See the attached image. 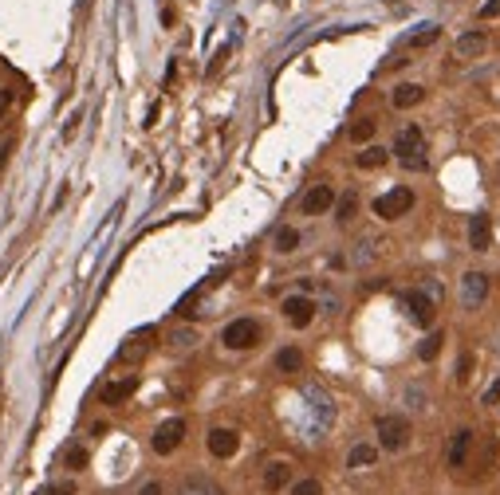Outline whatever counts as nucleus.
Here are the masks:
<instances>
[{"instance_id":"f257e3e1","label":"nucleus","mask_w":500,"mask_h":495,"mask_svg":"<svg viewBox=\"0 0 500 495\" xmlns=\"http://www.w3.org/2000/svg\"><path fill=\"white\" fill-rule=\"evenodd\" d=\"M394 154L406 169H426V138L418 126H402L394 138Z\"/></svg>"},{"instance_id":"f03ea898","label":"nucleus","mask_w":500,"mask_h":495,"mask_svg":"<svg viewBox=\"0 0 500 495\" xmlns=\"http://www.w3.org/2000/svg\"><path fill=\"white\" fill-rule=\"evenodd\" d=\"M374 433H379V445L386 448V452H402V448L410 445V421H406V416H398V413L379 416Z\"/></svg>"},{"instance_id":"7ed1b4c3","label":"nucleus","mask_w":500,"mask_h":495,"mask_svg":"<svg viewBox=\"0 0 500 495\" xmlns=\"http://www.w3.org/2000/svg\"><path fill=\"white\" fill-rule=\"evenodd\" d=\"M221 342L229 350H252L261 342V323L256 318H232L229 327H225V334H221Z\"/></svg>"},{"instance_id":"20e7f679","label":"nucleus","mask_w":500,"mask_h":495,"mask_svg":"<svg viewBox=\"0 0 500 495\" xmlns=\"http://www.w3.org/2000/svg\"><path fill=\"white\" fill-rule=\"evenodd\" d=\"M410 208H414V193L406 185L390 189V193H382V197L374 201V212H379L382 220H398V217H406Z\"/></svg>"},{"instance_id":"39448f33","label":"nucleus","mask_w":500,"mask_h":495,"mask_svg":"<svg viewBox=\"0 0 500 495\" xmlns=\"http://www.w3.org/2000/svg\"><path fill=\"white\" fill-rule=\"evenodd\" d=\"M485 299H489V276L485 271H465V279H461V307L477 311Z\"/></svg>"},{"instance_id":"423d86ee","label":"nucleus","mask_w":500,"mask_h":495,"mask_svg":"<svg viewBox=\"0 0 500 495\" xmlns=\"http://www.w3.org/2000/svg\"><path fill=\"white\" fill-rule=\"evenodd\" d=\"M402 307H406V315H410L418 327H430L433 315H438V303H433L426 291H406V295H402Z\"/></svg>"},{"instance_id":"0eeeda50","label":"nucleus","mask_w":500,"mask_h":495,"mask_svg":"<svg viewBox=\"0 0 500 495\" xmlns=\"http://www.w3.org/2000/svg\"><path fill=\"white\" fill-rule=\"evenodd\" d=\"M181 436H185V421H166V425H158V433H154V452L158 456H170L173 448L181 445Z\"/></svg>"},{"instance_id":"6e6552de","label":"nucleus","mask_w":500,"mask_h":495,"mask_svg":"<svg viewBox=\"0 0 500 495\" xmlns=\"http://www.w3.org/2000/svg\"><path fill=\"white\" fill-rule=\"evenodd\" d=\"M335 205V189L331 185H311L308 193H303L300 208L308 212V217H320V212H327V208Z\"/></svg>"},{"instance_id":"1a4fd4ad","label":"nucleus","mask_w":500,"mask_h":495,"mask_svg":"<svg viewBox=\"0 0 500 495\" xmlns=\"http://www.w3.org/2000/svg\"><path fill=\"white\" fill-rule=\"evenodd\" d=\"M284 318H288L291 327H308L311 318H315V303L308 295H291L284 299Z\"/></svg>"},{"instance_id":"9d476101","label":"nucleus","mask_w":500,"mask_h":495,"mask_svg":"<svg viewBox=\"0 0 500 495\" xmlns=\"http://www.w3.org/2000/svg\"><path fill=\"white\" fill-rule=\"evenodd\" d=\"M237 448H240V436L232 433V428H213L209 433V452L217 456V460H229Z\"/></svg>"},{"instance_id":"9b49d317","label":"nucleus","mask_w":500,"mask_h":495,"mask_svg":"<svg viewBox=\"0 0 500 495\" xmlns=\"http://www.w3.org/2000/svg\"><path fill=\"white\" fill-rule=\"evenodd\" d=\"M138 389V377H119V381H107L103 386V405H122L126 397H134Z\"/></svg>"},{"instance_id":"f8f14e48","label":"nucleus","mask_w":500,"mask_h":495,"mask_svg":"<svg viewBox=\"0 0 500 495\" xmlns=\"http://www.w3.org/2000/svg\"><path fill=\"white\" fill-rule=\"evenodd\" d=\"M489 244H492V220L485 217V212H477V217L469 220V248L473 252H485Z\"/></svg>"},{"instance_id":"ddd939ff","label":"nucleus","mask_w":500,"mask_h":495,"mask_svg":"<svg viewBox=\"0 0 500 495\" xmlns=\"http://www.w3.org/2000/svg\"><path fill=\"white\" fill-rule=\"evenodd\" d=\"M150 338H154V327H146V330H138V334H131V338H126V346L119 350V362H134V358H142L146 350H150Z\"/></svg>"},{"instance_id":"4468645a","label":"nucleus","mask_w":500,"mask_h":495,"mask_svg":"<svg viewBox=\"0 0 500 495\" xmlns=\"http://www.w3.org/2000/svg\"><path fill=\"white\" fill-rule=\"evenodd\" d=\"M485 48H489V36H485V32H465V36L457 40V48H453V51H457L461 60H477V55H480Z\"/></svg>"},{"instance_id":"2eb2a0df","label":"nucleus","mask_w":500,"mask_h":495,"mask_svg":"<svg viewBox=\"0 0 500 495\" xmlns=\"http://www.w3.org/2000/svg\"><path fill=\"white\" fill-rule=\"evenodd\" d=\"M469 445H473V433H469V428H461V433L453 436V445H449V468H465V460H469Z\"/></svg>"},{"instance_id":"dca6fc26","label":"nucleus","mask_w":500,"mask_h":495,"mask_svg":"<svg viewBox=\"0 0 500 495\" xmlns=\"http://www.w3.org/2000/svg\"><path fill=\"white\" fill-rule=\"evenodd\" d=\"M291 484V468L284 464V460H276V464H268V472H264V487L268 491H280V487Z\"/></svg>"},{"instance_id":"f3484780","label":"nucleus","mask_w":500,"mask_h":495,"mask_svg":"<svg viewBox=\"0 0 500 495\" xmlns=\"http://www.w3.org/2000/svg\"><path fill=\"white\" fill-rule=\"evenodd\" d=\"M421 99H426V90H421L418 83H402V87L394 90V107H398V110H410V107H418Z\"/></svg>"},{"instance_id":"a211bd4d","label":"nucleus","mask_w":500,"mask_h":495,"mask_svg":"<svg viewBox=\"0 0 500 495\" xmlns=\"http://www.w3.org/2000/svg\"><path fill=\"white\" fill-rule=\"evenodd\" d=\"M178 495H225V491H221L213 480H205V475H190V480L178 487Z\"/></svg>"},{"instance_id":"6ab92c4d","label":"nucleus","mask_w":500,"mask_h":495,"mask_svg":"<svg viewBox=\"0 0 500 495\" xmlns=\"http://www.w3.org/2000/svg\"><path fill=\"white\" fill-rule=\"evenodd\" d=\"M374 460H379V448L374 445H355L347 456V468H370Z\"/></svg>"},{"instance_id":"aec40b11","label":"nucleus","mask_w":500,"mask_h":495,"mask_svg":"<svg viewBox=\"0 0 500 495\" xmlns=\"http://www.w3.org/2000/svg\"><path fill=\"white\" fill-rule=\"evenodd\" d=\"M300 366H303V354L296 346H284L280 354H276V369H280V374H296Z\"/></svg>"},{"instance_id":"412c9836","label":"nucleus","mask_w":500,"mask_h":495,"mask_svg":"<svg viewBox=\"0 0 500 495\" xmlns=\"http://www.w3.org/2000/svg\"><path fill=\"white\" fill-rule=\"evenodd\" d=\"M438 36H441V28H438V24H426L421 32H414L410 40H406V48H430V43L438 40Z\"/></svg>"},{"instance_id":"4be33fe9","label":"nucleus","mask_w":500,"mask_h":495,"mask_svg":"<svg viewBox=\"0 0 500 495\" xmlns=\"http://www.w3.org/2000/svg\"><path fill=\"white\" fill-rule=\"evenodd\" d=\"M359 165H362V169H379V165H386V149L367 146V149L359 154Z\"/></svg>"},{"instance_id":"5701e85b","label":"nucleus","mask_w":500,"mask_h":495,"mask_svg":"<svg viewBox=\"0 0 500 495\" xmlns=\"http://www.w3.org/2000/svg\"><path fill=\"white\" fill-rule=\"evenodd\" d=\"M441 342H445V338H441L438 330H433V334H430V338H426V342L418 346V358H421V362H433V358L441 354Z\"/></svg>"},{"instance_id":"b1692460","label":"nucleus","mask_w":500,"mask_h":495,"mask_svg":"<svg viewBox=\"0 0 500 495\" xmlns=\"http://www.w3.org/2000/svg\"><path fill=\"white\" fill-rule=\"evenodd\" d=\"M300 248V232L296 228H280L276 232V252H296Z\"/></svg>"},{"instance_id":"393cba45","label":"nucleus","mask_w":500,"mask_h":495,"mask_svg":"<svg viewBox=\"0 0 500 495\" xmlns=\"http://www.w3.org/2000/svg\"><path fill=\"white\" fill-rule=\"evenodd\" d=\"M374 126H379L374 118H359L355 126H350V142H370L374 138Z\"/></svg>"},{"instance_id":"a878e982","label":"nucleus","mask_w":500,"mask_h":495,"mask_svg":"<svg viewBox=\"0 0 500 495\" xmlns=\"http://www.w3.org/2000/svg\"><path fill=\"white\" fill-rule=\"evenodd\" d=\"M355 208H359V197H355V193H343L339 205H335V217H339L343 224H347V220L355 217Z\"/></svg>"},{"instance_id":"bb28decb","label":"nucleus","mask_w":500,"mask_h":495,"mask_svg":"<svg viewBox=\"0 0 500 495\" xmlns=\"http://www.w3.org/2000/svg\"><path fill=\"white\" fill-rule=\"evenodd\" d=\"M63 464H67L71 472H83V468H87V452H83L79 445H75V448H67V456H63Z\"/></svg>"},{"instance_id":"cd10ccee","label":"nucleus","mask_w":500,"mask_h":495,"mask_svg":"<svg viewBox=\"0 0 500 495\" xmlns=\"http://www.w3.org/2000/svg\"><path fill=\"white\" fill-rule=\"evenodd\" d=\"M291 495H323V484L320 480H300V484H291Z\"/></svg>"},{"instance_id":"c85d7f7f","label":"nucleus","mask_w":500,"mask_h":495,"mask_svg":"<svg viewBox=\"0 0 500 495\" xmlns=\"http://www.w3.org/2000/svg\"><path fill=\"white\" fill-rule=\"evenodd\" d=\"M308 397H311V401H315V413H320L323 421H327V416H331V401H327V397L320 393V389H308Z\"/></svg>"},{"instance_id":"c756f323","label":"nucleus","mask_w":500,"mask_h":495,"mask_svg":"<svg viewBox=\"0 0 500 495\" xmlns=\"http://www.w3.org/2000/svg\"><path fill=\"white\" fill-rule=\"evenodd\" d=\"M193 342H197V330H178V334H173V346H193Z\"/></svg>"},{"instance_id":"7c9ffc66","label":"nucleus","mask_w":500,"mask_h":495,"mask_svg":"<svg viewBox=\"0 0 500 495\" xmlns=\"http://www.w3.org/2000/svg\"><path fill=\"white\" fill-rule=\"evenodd\" d=\"M40 495H75V484H48Z\"/></svg>"},{"instance_id":"2f4dec72","label":"nucleus","mask_w":500,"mask_h":495,"mask_svg":"<svg viewBox=\"0 0 500 495\" xmlns=\"http://www.w3.org/2000/svg\"><path fill=\"white\" fill-rule=\"evenodd\" d=\"M469 369H473V358L465 354V358L457 362V381H469Z\"/></svg>"},{"instance_id":"473e14b6","label":"nucleus","mask_w":500,"mask_h":495,"mask_svg":"<svg viewBox=\"0 0 500 495\" xmlns=\"http://www.w3.org/2000/svg\"><path fill=\"white\" fill-rule=\"evenodd\" d=\"M492 16H500V0H489V4L480 8V20H492Z\"/></svg>"},{"instance_id":"72a5a7b5","label":"nucleus","mask_w":500,"mask_h":495,"mask_svg":"<svg viewBox=\"0 0 500 495\" xmlns=\"http://www.w3.org/2000/svg\"><path fill=\"white\" fill-rule=\"evenodd\" d=\"M496 401H500V377L489 386V393H485V405H496Z\"/></svg>"},{"instance_id":"f704fd0d","label":"nucleus","mask_w":500,"mask_h":495,"mask_svg":"<svg viewBox=\"0 0 500 495\" xmlns=\"http://www.w3.org/2000/svg\"><path fill=\"white\" fill-rule=\"evenodd\" d=\"M79 118H83V114H71V122H67V130H63V138H75V130H79Z\"/></svg>"},{"instance_id":"c9c22d12","label":"nucleus","mask_w":500,"mask_h":495,"mask_svg":"<svg viewBox=\"0 0 500 495\" xmlns=\"http://www.w3.org/2000/svg\"><path fill=\"white\" fill-rule=\"evenodd\" d=\"M138 495H162V484H154V480H150V484L138 487Z\"/></svg>"},{"instance_id":"e433bc0d","label":"nucleus","mask_w":500,"mask_h":495,"mask_svg":"<svg viewBox=\"0 0 500 495\" xmlns=\"http://www.w3.org/2000/svg\"><path fill=\"white\" fill-rule=\"evenodd\" d=\"M4 110H8V90H0V118H4Z\"/></svg>"}]
</instances>
